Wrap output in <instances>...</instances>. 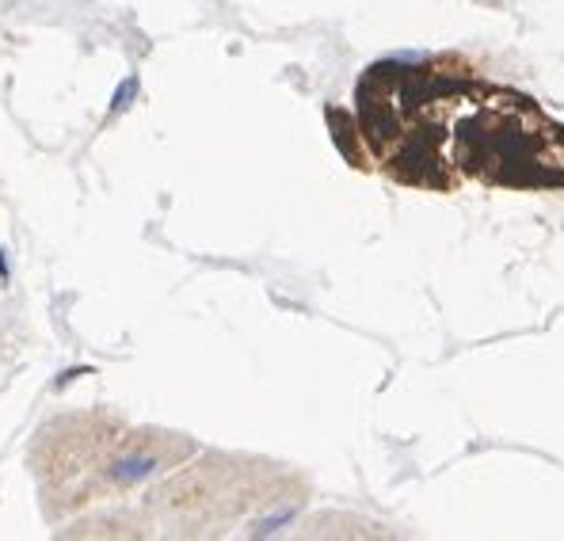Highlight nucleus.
I'll use <instances>...</instances> for the list:
<instances>
[{
    "instance_id": "1",
    "label": "nucleus",
    "mask_w": 564,
    "mask_h": 541,
    "mask_svg": "<svg viewBox=\"0 0 564 541\" xmlns=\"http://www.w3.org/2000/svg\"><path fill=\"white\" fill-rule=\"evenodd\" d=\"M473 77L462 54L370 65L355 85V134L367 161L401 187L454 195L466 180L451 161V138Z\"/></svg>"
},
{
    "instance_id": "2",
    "label": "nucleus",
    "mask_w": 564,
    "mask_h": 541,
    "mask_svg": "<svg viewBox=\"0 0 564 541\" xmlns=\"http://www.w3.org/2000/svg\"><path fill=\"white\" fill-rule=\"evenodd\" d=\"M451 161L480 187L564 191V122L527 91L477 73L454 119Z\"/></svg>"
}]
</instances>
